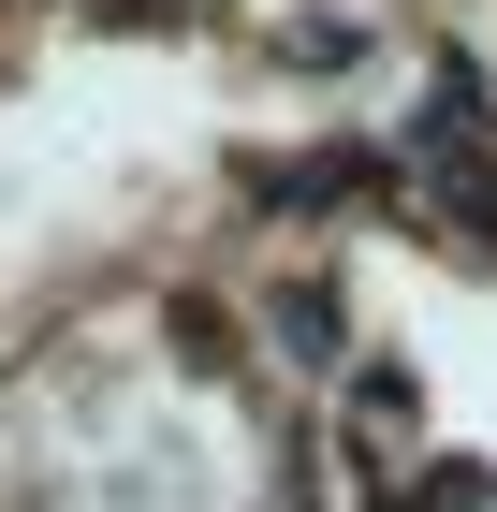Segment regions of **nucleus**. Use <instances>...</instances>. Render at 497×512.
I'll return each mask as SVG.
<instances>
[{"mask_svg": "<svg viewBox=\"0 0 497 512\" xmlns=\"http://www.w3.org/2000/svg\"><path fill=\"white\" fill-rule=\"evenodd\" d=\"M278 337H293V352L322 366V352H337V293H293V308H278Z\"/></svg>", "mask_w": 497, "mask_h": 512, "instance_id": "obj_1", "label": "nucleus"}]
</instances>
